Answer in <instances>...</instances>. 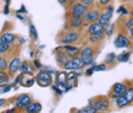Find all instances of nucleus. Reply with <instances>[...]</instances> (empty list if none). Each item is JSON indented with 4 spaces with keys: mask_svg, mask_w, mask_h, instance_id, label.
I'll return each instance as SVG.
<instances>
[{
    "mask_svg": "<svg viewBox=\"0 0 133 113\" xmlns=\"http://www.w3.org/2000/svg\"><path fill=\"white\" fill-rule=\"evenodd\" d=\"M17 81H19L21 85H23L25 87H29V86H32L34 84L35 78L30 71H26V72H23L17 77Z\"/></svg>",
    "mask_w": 133,
    "mask_h": 113,
    "instance_id": "nucleus-2",
    "label": "nucleus"
},
{
    "mask_svg": "<svg viewBox=\"0 0 133 113\" xmlns=\"http://www.w3.org/2000/svg\"><path fill=\"white\" fill-rule=\"evenodd\" d=\"M42 110V106L40 103H30L26 107V111L28 113H38Z\"/></svg>",
    "mask_w": 133,
    "mask_h": 113,
    "instance_id": "nucleus-15",
    "label": "nucleus"
},
{
    "mask_svg": "<svg viewBox=\"0 0 133 113\" xmlns=\"http://www.w3.org/2000/svg\"><path fill=\"white\" fill-rule=\"evenodd\" d=\"M113 29H114V25H110V26H109V29H107V30L104 29V32L107 34V36H110V35L112 34Z\"/></svg>",
    "mask_w": 133,
    "mask_h": 113,
    "instance_id": "nucleus-32",
    "label": "nucleus"
},
{
    "mask_svg": "<svg viewBox=\"0 0 133 113\" xmlns=\"http://www.w3.org/2000/svg\"><path fill=\"white\" fill-rule=\"evenodd\" d=\"M104 36H105V32H104V30H102V31L94 33V34H90V38L89 39L93 43H98V42L102 41L104 39Z\"/></svg>",
    "mask_w": 133,
    "mask_h": 113,
    "instance_id": "nucleus-14",
    "label": "nucleus"
},
{
    "mask_svg": "<svg viewBox=\"0 0 133 113\" xmlns=\"http://www.w3.org/2000/svg\"><path fill=\"white\" fill-rule=\"evenodd\" d=\"M64 49H66V53H68V56L69 57H71V58H73V57H77L78 55H79V52H80V50L78 47H74V46H70V45H66V46H64L63 47Z\"/></svg>",
    "mask_w": 133,
    "mask_h": 113,
    "instance_id": "nucleus-18",
    "label": "nucleus"
},
{
    "mask_svg": "<svg viewBox=\"0 0 133 113\" xmlns=\"http://www.w3.org/2000/svg\"><path fill=\"white\" fill-rule=\"evenodd\" d=\"M35 65H36V67H40V66H41L39 61H35Z\"/></svg>",
    "mask_w": 133,
    "mask_h": 113,
    "instance_id": "nucleus-40",
    "label": "nucleus"
},
{
    "mask_svg": "<svg viewBox=\"0 0 133 113\" xmlns=\"http://www.w3.org/2000/svg\"><path fill=\"white\" fill-rule=\"evenodd\" d=\"M84 66H85L84 62L81 60V58H79L78 56H77V57H73V58H71V60H69L66 64L64 65L65 69H68V70L81 69V68H83Z\"/></svg>",
    "mask_w": 133,
    "mask_h": 113,
    "instance_id": "nucleus-4",
    "label": "nucleus"
},
{
    "mask_svg": "<svg viewBox=\"0 0 133 113\" xmlns=\"http://www.w3.org/2000/svg\"><path fill=\"white\" fill-rule=\"evenodd\" d=\"M69 60H70V57L68 56V53H66V51H59V52H57V55H56V61L58 62V64L65 65Z\"/></svg>",
    "mask_w": 133,
    "mask_h": 113,
    "instance_id": "nucleus-16",
    "label": "nucleus"
},
{
    "mask_svg": "<svg viewBox=\"0 0 133 113\" xmlns=\"http://www.w3.org/2000/svg\"><path fill=\"white\" fill-rule=\"evenodd\" d=\"M115 45L117 47H128L131 45V41L128 37L124 35H119L115 40Z\"/></svg>",
    "mask_w": 133,
    "mask_h": 113,
    "instance_id": "nucleus-12",
    "label": "nucleus"
},
{
    "mask_svg": "<svg viewBox=\"0 0 133 113\" xmlns=\"http://www.w3.org/2000/svg\"><path fill=\"white\" fill-rule=\"evenodd\" d=\"M9 90H10V86H9V85H7L6 87H4V88H3V93H7Z\"/></svg>",
    "mask_w": 133,
    "mask_h": 113,
    "instance_id": "nucleus-38",
    "label": "nucleus"
},
{
    "mask_svg": "<svg viewBox=\"0 0 133 113\" xmlns=\"http://www.w3.org/2000/svg\"><path fill=\"white\" fill-rule=\"evenodd\" d=\"M15 35L11 34V33H5V34H2L1 37H0V41H4V42H11L12 40H15Z\"/></svg>",
    "mask_w": 133,
    "mask_h": 113,
    "instance_id": "nucleus-22",
    "label": "nucleus"
},
{
    "mask_svg": "<svg viewBox=\"0 0 133 113\" xmlns=\"http://www.w3.org/2000/svg\"><path fill=\"white\" fill-rule=\"evenodd\" d=\"M92 70H93V72L94 71H103V70H105V65L101 64L98 66H94V67H92Z\"/></svg>",
    "mask_w": 133,
    "mask_h": 113,
    "instance_id": "nucleus-29",
    "label": "nucleus"
},
{
    "mask_svg": "<svg viewBox=\"0 0 133 113\" xmlns=\"http://www.w3.org/2000/svg\"><path fill=\"white\" fill-rule=\"evenodd\" d=\"M6 66H7V62L4 58L0 57V70H5L6 69Z\"/></svg>",
    "mask_w": 133,
    "mask_h": 113,
    "instance_id": "nucleus-27",
    "label": "nucleus"
},
{
    "mask_svg": "<svg viewBox=\"0 0 133 113\" xmlns=\"http://www.w3.org/2000/svg\"><path fill=\"white\" fill-rule=\"evenodd\" d=\"M79 2L88 7V6H91L94 3V0H79Z\"/></svg>",
    "mask_w": 133,
    "mask_h": 113,
    "instance_id": "nucleus-28",
    "label": "nucleus"
},
{
    "mask_svg": "<svg viewBox=\"0 0 133 113\" xmlns=\"http://www.w3.org/2000/svg\"><path fill=\"white\" fill-rule=\"evenodd\" d=\"M58 85L62 87H66V74L65 72L59 73L58 75Z\"/></svg>",
    "mask_w": 133,
    "mask_h": 113,
    "instance_id": "nucleus-23",
    "label": "nucleus"
},
{
    "mask_svg": "<svg viewBox=\"0 0 133 113\" xmlns=\"http://www.w3.org/2000/svg\"><path fill=\"white\" fill-rule=\"evenodd\" d=\"M32 102V97L29 95H21L16 99V106L17 108H25Z\"/></svg>",
    "mask_w": 133,
    "mask_h": 113,
    "instance_id": "nucleus-10",
    "label": "nucleus"
},
{
    "mask_svg": "<svg viewBox=\"0 0 133 113\" xmlns=\"http://www.w3.org/2000/svg\"><path fill=\"white\" fill-rule=\"evenodd\" d=\"M127 86L124 83H115L113 86V92H112V98L117 99L120 96H122L126 91H127Z\"/></svg>",
    "mask_w": 133,
    "mask_h": 113,
    "instance_id": "nucleus-11",
    "label": "nucleus"
},
{
    "mask_svg": "<svg viewBox=\"0 0 133 113\" xmlns=\"http://www.w3.org/2000/svg\"><path fill=\"white\" fill-rule=\"evenodd\" d=\"M93 53H94V49L92 47H86L84 49L80 55H81V60L84 62L85 65L91 64L93 61Z\"/></svg>",
    "mask_w": 133,
    "mask_h": 113,
    "instance_id": "nucleus-7",
    "label": "nucleus"
},
{
    "mask_svg": "<svg viewBox=\"0 0 133 113\" xmlns=\"http://www.w3.org/2000/svg\"><path fill=\"white\" fill-rule=\"evenodd\" d=\"M21 64H22V62H21L19 59H14V60L11 61L10 65H9V71H10L11 73H16L17 70L19 69Z\"/></svg>",
    "mask_w": 133,
    "mask_h": 113,
    "instance_id": "nucleus-20",
    "label": "nucleus"
},
{
    "mask_svg": "<svg viewBox=\"0 0 133 113\" xmlns=\"http://www.w3.org/2000/svg\"><path fill=\"white\" fill-rule=\"evenodd\" d=\"M110 1H111V0H99V3L101 5H107V4L110 3Z\"/></svg>",
    "mask_w": 133,
    "mask_h": 113,
    "instance_id": "nucleus-36",
    "label": "nucleus"
},
{
    "mask_svg": "<svg viewBox=\"0 0 133 113\" xmlns=\"http://www.w3.org/2000/svg\"><path fill=\"white\" fill-rule=\"evenodd\" d=\"M133 101V88L132 87H129L127 88V91L119 98L116 99V103L117 106L122 108V107H125L129 104H131Z\"/></svg>",
    "mask_w": 133,
    "mask_h": 113,
    "instance_id": "nucleus-1",
    "label": "nucleus"
},
{
    "mask_svg": "<svg viewBox=\"0 0 133 113\" xmlns=\"http://www.w3.org/2000/svg\"><path fill=\"white\" fill-rule=\"evenodd\" d=\"M78 37H79V34L77 32H68L66 34H63L59 37L58 41L62 42V43H65V44H66V43H73V42H75L78 39Z\"/></svg>",
    "mask_w": 133,
    "mask_h": 113,
    "instance_id": "nucleus-9",
    "label": "nucleus"
},
{
    "mask_svg": "<svg viewBox=\"0 0 133 113\" xmlns=\"http://www.w3.org/2000/svg\"><path fill=\"white\" fill-rule=\"evenodd\" d=\"M82 16H83V19L86 21V22H89V23H95L96 21H98L100 14L98 10L86 9Z\"/></svg>",
    "mask_w": 133,
    "mask_h": 113,
    "instance_id": "nucleus-6",
    "label": "nucleus"
},
{
    "mask_svg": "<svg viewBox=\"0 0 133 113\" xmlns=\"http://www.w3.org/2000/svg\"><path fill=\"white\" fill-rule=\"evenodd\" d=\"M66 1H68V0H58V2H59L61 4H65Z\"/></svg>",
    "mask_w": 133,
    "mask_h": 113,
    "instance_id": "nucleus-41",
    "label": "nucleus"
},
{
    "mask_svg": "<svg viewBox=\"0 0 133 113\" xmlns=\"http://www.w3.org/2000/svg\"><path fill=\"white\" fill-rule=\"evenodd\" d=\"M102 30H104V27L101 24L95 22V23H92L90 25V27L88 29V32H89V34H94V33H97L99 31H102Z\"/></svg>",
    "mask_w": 133,
    "mask_h": 113,
    "instance_id": "nucleus-17",
    "label": "nucleus"
},
{
    "mask_svg": "<svg viewBox=\"0 0 133 113\" xmlns=\"http://www.w3.org/2000/svg\"><path fill=\"white\" fill-rule=\"evenodd\" d=\"M36 81L37 83L42 86V87H45V86H48L51 84L52 82V77L47 71H41L40 73H38V75L36 76Z\"/></svg>",
    "mask_w": 133,
    "mask_h": 113,
    "instance_id": "nucleus-3",
    "label": "nucleus"
},
{
    "mask_svg": "<svg viewBox=\"0 0 133 113\" xmlns=\"http://www.w3.org/2000/svg\"><path fill=\"white\" fill-rule=\"evenodd\" d=\"M30 33H31V34H33L35 39H37V38H38V33H37L36 28L34 27L33 25H31V26H30Z\"/></svg>",
    "mask_w": 133,
    "mask_h": 113,
    "instance_id": "nucleus-31",
    "label": "nucleus"
},
{
    "mask_svg": "<svg viewBox=\"0 0 133 113\" xmlns=\"http://www.w3.org/2000/svg\"><path fill=\"white\" fill-rule=\"evenodd\" d=\"M125 28H126V30H129V29L133 28V19H130V20H129V22L126 24Z\"/></svg>",
    "mask_w": 133,
    "mask_h": 113,
    "instance_id": "nucleus-33",
    "label": "nucleus"
},
{
    "mask_svg": "<svg viewBox=\"0 0 133 113\" xmlns=\"http://www.w3.org/2000/svg\"><path fill=\"white\" fill-rule=\"evenodd\" d=\"M10 47V43L9 42H4V41H0V53H4L6 52Z\"/></svg>",
    "mask_w": 133,
    "mask_h": 113,
    "instance_id": "nucleus-24",
    "label": "nucleus"
},
{
    "mask_svg": "<svg viewBox=\"0 0 133 113\" xmlns=\"http://www.w3.org/2000/svg\"><path fill=\"white\" fill-rule=\"evenodd\" d=\"M8 80H9L8 74L3 70H0V86H4L5 84H7Z\"/></svg>",
    "mask_w": 133,
    "mask_h": 113,
    "instance_id": "nucleus-21",
    "label": "nucleus"
},
{
    "mask_svg": "<svg viewBox=\"0 0 133 113\" xmlns=\"http://www.w3.org/2000/svg\"><path fill=\"white\" fill-rule=\"evenodd\" d=\"M29 63L28 62H25L24 64L22 65V67H19V70L22 71V72H26V71H29Z\"/></svg>",
    "mask_w": 133,
    "mask_h": 113,
    "instance_id": "nucleus-30",
    "label": "nucleus"
},
{
    "mask_svg": "<svg viewBox=\"0 0 133 113\" xmlns=\"http://www.w3.org/2000/svg\"><path fill=\"white\" fill-rule=\"evenodd\" d=\"M4 102H5V101H4V100H3V99H0V106H2V105H3V103H4Z\"/></svg>",
    "mask_w": 133,
    "mask_h": 113,
    "instance_id": "nucleus-42",
    "label": "nucleus"
},
{
    "mask_svg": "<svg viewBox=\"0 0 133 113\" xmlns=\"http://www.w3.org/2000/svg\"><path fill=\"white\" fill-rule=\"evenodd\" d=\"M17 13H26V9H25V7L23 6V7H22V8H21V9H19Z\"/></svg>",
    "mask_w": 133,
    "mask_h": 113,
    "instance_id": "nucleus-39",
    "label": "nucleus"
},
{
    "mask_svg": "<svg viewBox=\"0 0 133 113\" xmlns=\"http://www.w3.org/2000/svg\"><path fill=\"white\" fill-rule=\"evenodd\" d=\"M118 13H119V14L122 13V14H124V15H127V14H128V10H127L126 8H124L123 6H121V7L118 9Z\"/></svg>",
    "mask_w": 133,
    "mask_h": 113,
    "instance_id": "nucleus-34",
    "label": "nucleus"
},
{
    "mask_svg": "<svg viewBox=\"0 0 133 113\" xmlns=\"http://www.w3.org/2000/svg\"><path fill=\"white\" fill-rule=\"evenodd\" d=\"M52 90H53L57 95H62V94H63V91H61L59 88H57V87H56V86H54V85L52 86Z\"/></svg>",
    "mask_w": 133,
    "mask_h": 113,
    "instance_id": "nucleus-35",
    "label": "nucleus"
},
{
    "mask_svg": "<svg viewBox=\"0 0 133 113\" xmlns=\"http://www.w3.org/2000/svg\"><path fill=\"white\" fill-rule=\"evenodd\" d=\"M124 1H128V0H124Z\"/></svg>",
    "mask_w": 133,
    "mask_h": 113,
    "instance_id": "nucleus-44",
    "label": "nucleus"
},
{
    "mask_svg": "<svg viewBox=\"0 0 133 113\" xmlns=\"http://www.w3.org/2000/svg\"><path fill=\"white\" fill-rule=\"evenodd\" d=\"M10 112H15V109H10V110L6 111V113H10Z\"/></svg>",
    "mask_w": 133,
    "mask_h": 113,
    "instance_id": "nucleus-43",
    "label": "nucleus"
},
{
    "mask_svg": "<svg viewBox=\"0 0 133 113\" xmlns=\"http://www.w3.org/2000/svg\"><path fill=\"white\" fill-rule=\"evenodd\" d=\"M93 73V70H92V68H90V69H88L87 71H86V74L87 75H91Z\"/></svg>",
    "mask_w": 133,
    "mask_h": 113,
    "instance_id": "nucleus-37",
    "label": "nucleus"
},
{
    "mask_svg": "<svg viewBox=\"0 0 133 113\" xmlns=\"http://www.w3.org/2000/svg\"><path fill=\"white\" fill-rule=\"evenodd\" d=\"M90 105H92L97 111H105L110 107V102L105 98H97L95 100V102Z\"/></svg>",
    "mask_w": 133,
    "mask_h": 113,
    "instance_id": "nucleus-8",
    "label": "nucleus"
},
{
    "mask_svg": "<svg viewBox=\"0 0 133 113\" xmlns=\"http://www.w3.org/2000/svg\"><path fill=\"white\" fill-rule=\"evenodd\" d=\"M69 24L72 28H79L80 26H82V19L81 16H73L70 20Z\"/></svg>",
    "mask_w": 133,
    "mask_h": 113,
    "instance_id": "nucleus-19",
    "label": "nucleus"
},
{
    "mask_svg": "<svg viewBox=\"0 0 133 113\" xmlns=\"http://www.w3.org/2000/svg\"><path fill=\"white\" fill-rule=\"evenodd\" d=\"M113 11H114V7L113 6H108L104 10H103V14L99 16V19H98V23L101 24L103 27L105 26V25H108L109 24V22H110V20H111V17L113 16Z\"/></svg>",
    "mask_w": 133,
    "mask_h": 113,
    "instance_id": "nucleus-5",
    "label": "nucleus"
},
{
    "mask_svg": "<svg viewBox=\"0 0 133 113\" xmlns=\"http://www.w3.org/2000/svg\"><path fill=\"white\" fill-rule=\"evenodd\" d=\"M97 111L92 105H89V106H87V107H85L83 109H80L78 112L79 113H95Z\"/></svg>",
    "mask_w": 133,
    "mask_h": 113,
    "instance_id": "nucleus-25",
    "label": "nucleus"
},
{
    "mask_svg": "<svg viewBox=\"0 0 133 113\" xmlns=\"http://www.w3.org/2000/svg\"><path fill=\"white\" fill-rule=\"evenodd\" d=\"M129 57H130V52H123V53H121L118 57V61H120V62H127L129 60Z\"/></svg>",
    "mask_w": 133,
    "mask_h": 113,
    "instance_id": "nucleus-26",
    "label": "nucleus"
},
{
    "mask_svg": "<svg viewBox=\"0 0 133 113\" xmlns=\"http://www.w3.org/2000/svg\"><path fill=\"white\" fill-rule=\"evenodd\" d=\"M86 9H87V6L83 5L82 3H76L72 8V15L73 16H82Z\"/></svg>",
    "mask_w": 133,
    "mask_h": 113,
    "instance_id": "nucleus-13",
    "label": "nucleus"
}]
</instances>
